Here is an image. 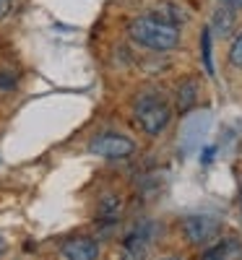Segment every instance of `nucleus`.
Segmentation results:
<instances>
[{"instance_id":"f257e3e1","label":"nucleus","mask_w":242,"mask_h":260,"mask_svg":"<svg viewBox=\"0 0 242 260\" xmlns=\"http://www.w3.org/2000/svg\"><path fill=\"white\" fill-rule=\"evenodd\" d=\"M128 37L136 45L154 50V52H167L180 45V29L174 24H167L162 18H151V16H141L133 18L128 24Z\"/></svg>"},{"instance_id":"f03ea898","label":"nucleus","mask_w":242,"mask_h":260,"mask_svg":"<svg viewBox=\"0 0 242 260\" xmlns=\"http://www.w3.org/2000/svg\"><path fill=\"white\" fill-rule=\"evenodd\" d=\"M136 117H138V125L146 130L148 136H159V133H164V127L172 120V110H169V104L162 96L146 94L136 104Z\"/></svg>"},{"instance_id":"7ed1b4c3","label":"nucleus","mask_w":242,"mask_h":260,"mask_svg":"<svg viewBox=\"0 0 242 260\" xmlns=\"http://www.w3.org/2000/svg\"><path fill=\"white\" fill-rule=\"evenodd\" d=\"M89 151L102 156V159H125L136 151V143L128 136H120V133H104V136H97L89 143Z\"/></svg>"},{"instance_id":"20e7f679","label":"nucleus","mask_w":242,"mask_h":260,"mask_svg":"<svg viewBox=\"0 0 242 260\" xmlns=\"http://www.w3.org/2000/svg\"><path fill=\"white\" fill-rule=\"evenodd\" d=\"M219 229H222V221L216 216L201 213V216H188L185 219V234L193 245H206L211 240H216Z\"/></svg>"},{"instance_id":"39448f33","label":"nucleus","mask_w":242,"mask_h":260,"mask_svg":"<svg viewBox=\"0 0 242 260\" xmlns=\"http://www.w3.org/2000/svg\"><path fill=\"white\" fill-rule=\"evenodd\" d=\"M60 255L63 260H99V245L92 237H76V240L63 242Z\"/></svg>"},{"instance_id":"423d86ee","label":"nucleus","mask_w":242,"mask_h":260,"mask_svg":"<svg viewBox=\"0 0 242 260\" xmlns=\"http://www.w3.org/2000/svg\"><path fill=\"white\" fill-rule=\"evenodd\" d=\"M146 250H148V237L143 234V229H136L125 237L120 247V260H146Z\"/></svg>"},{"instance_id":"0eeeda50","label":"nucleus","mask_w":242,"mask_h":260,"mask_svg":"<svg viewBox=\"0 0 242 260\" xmlns=\"http://www.w3.org/2000/svg\"><path fill=\"white\" fill-rule=\"evenodd\" d=\"M203 260H242V245L237 240H224V242H219L214 245Z\"/></svg>"},{"instance_id":"6e6552de","label":"nucleus","mask_w":242,"mask_h":260,"mask_svg":"<svg viewBox=\"0 0 242 260\" xmlns=\"http://www.w3.org/2000/svg\"><path fill=\"white\" fill-rule=\"evenodd\" d=\"M193 102H195V83L188 81L183 89L177 91V104H180V110L185 112V110H190V107H193Z\"/></svg>"},{"instance_id":"1a4fd4ad","label":"nucleus","mask_w":242,"mask_h":260,"mask_svg":"<svg viewBox=\"0 0 242 260\" xmlns=\"http://www.w3.org/2000/svg\"><path fill=\"white\" fill-rule=\"evenodd\" d=\"M229 62L234 68H242V31L232 39V47H229Z\"/></svg>"},{"instance_id":"9d476101","label":"nucleus","mask_w":242,"mask_h":260,"mask_svg":"<svg viewBox=\"0 0 242 260\" xmlns=\"http://www.w3.org/2000/svg\"><path fill=\"white\" fill-rule=\"evenodd\" d=\"M222 3L227 8H232V11H242V0H222Z\"/></svg>"},{"instance_id":"9b49d317","label":"nucleus","mask_w":242,"mask_h":260,"mask_svg":"<svg viewBox=\"0 0 242 260\" xmlns=\"http://www.w3.org/2000/svg\"><path fill=\"white\" fill-rule=\"evenodd\" d=\"M8 8H11V3H8V0H0V18H3V16L8 13Z\"/></svg>"},{"instance_id":"f8f14e48","label":"nucleus","mask_w":242,"mask_h":260,"mask_svg":"<svg viewBox=\"0 0 242 260\" xmlns=\"http://www.w3.org/2000/svg\"><path fill=\"white\" fill-rule=\"evenodd\" d=\"M3 250H6V234L0 232V255H3Z\"/></svg>"},{"instance_id":"ddd939ff","label":"nucleus","mask_w":242,"mask_h":260,"mask_svg":"<svg viewBox=\"0 0 242 260\" xmlns=\"http://www.w3.org/2000/svg\"><path fill=\"white\" fill-rule=\"evenodd\" d=\"M159 260H183V257H174V255H169V257H159Z\"/></svg>"},{"instance_id":"4468645a","label":"nucleus","mask_w":242,"mask_h":260,"mask_svg":"<svg viewBox=\"0 0 242 260\" xmlns=\"http://www.w3.org/2000/svg\"><path fill=\"white\" fill-rule=\"evenodd\" d=\"M239 211H242V198H239Z\"/></svg>"}]
</instances>
